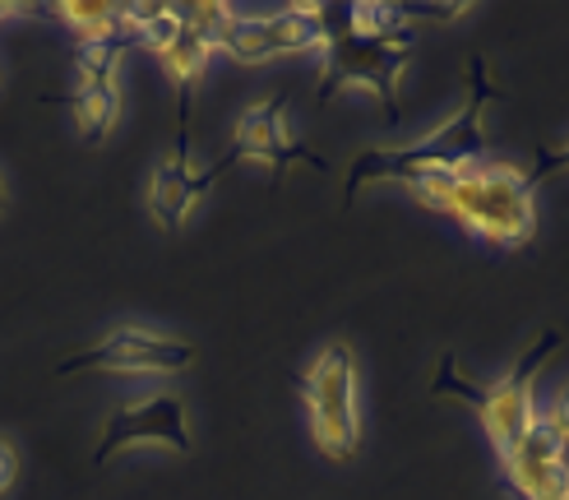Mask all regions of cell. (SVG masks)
I'll return each mask as SVG.
<instances>
[{"instance_id":"obj_1","label":"cell","mask_w":569,"mask_h":500,"mask_svg":"<svg viewBox=\"0 0 569 500\" xmlns=\"http://www.w3.org/2000/svg\"><path fill=\"white\" fill-rule=\"evenodd\" d=\"M500 98V83L487 66V56H472L468 66V98L459 102L453 117H445L431 134L412 139L398 149H366L348 167V186H343V204H352L361 186L371 181H426V177H459L468 167L487 162V107Z\"/></svg>"},{"instance_id":"obj_2","label":"cell","mask_w":569,"mask_h":500,"mask_svg":"<svg viewBox=\"0 0 569 500\" xmlns=\"http://www.w3.org/2000/svg\"><path fill=\"white\" fill-rule=\"evenodd\" d=\"M325 70L320 102H333L343 89L376 93L389 111V126L403 117V79L417 56V33L398 19V6H348L333 28H325Z\"/></svg>"},{"instance_id":"obj_3","label":"cell","mask_w":569,"mask_h":500,"mask_svg":"<svg viewBox=\"0 0 569 500\" xmlns=\"http://www.w3.org/2000/svg\"><path fill=\"white\" fill-rule=\"evenodd\" d=\"M532 172L519 162H477L459 177H426L408 190L417 204L453 218L468 237L491 250H523L537 237V200H532Z\"/></svg>"},{"instance_id":"obj_4","label":"cell","mask_w":569,"mask_h":500,"mask_svg":"<svg viewBox=\"0 0 569 500\" xmlns=\"http://www.w3.org/2000/svg\"><path fill=\"white\" fill-rule=\"evenodd\" d=\"M560 348V333L547 329L542 339H537L515 367H509V376L481 384L472 376L459 371V361L445 357L440 371L431 380V394L436 399H453V403H468L477 412L481 431H487V440L496 444V454H505L509 444H515L532 422H537V408H532V384H537V371L547 367V357Z\"/></svg>"},{"instance_id":"obj_5","label":"cell","mask_w":569,"mask_h":500,"mask_svg":"<svg viewBox=\"0 0 569 500\" xmlns=\"http://www.w3.org/2000/svg\"><path fill=\"white\" fill-rule=\"evenodd\" d=\"M310 436H316L320 454L352 459L361 444V403H357V352L348 343H329L316 352L310 371L301 380Z\"/></svg>"},{"instance_id":"obj_6","label":"cell","mask_w":569,"mask_h":500,"mask_svg":"<svg viewBox=\"0 0 569 500\" xmlns=\"http://www.w3.org/2000/svg\"><path fill=\"white\" fill-rule=\"evenodd\" d=\"M194 361V348L167 329L149 324H111L98 343L61 361V376L107 371V376H181Z\"/></svg>"},{"instance_id":"obj_7","label":"cell","mask_w":569,"mask_h":500,"mask_svg":"<svg viewBox=\"0 0 569 500\" xmlns=\"http://www.w3.org/2000/svg\"><path fill=\"white\" fill-rule=\"evenodd\" d=\"M130 450H172V454H190L194 440H190V422H186V403L177 394H144V399H130L102 422L98 436V450L93 463H111L117 454Z\"/></svg>"},{"instance_id":"obj_8","label":"cell","mask_w":569,"mask_h":500,"mask_svg":"<svg viewBox=\"0 0 569 500\" xmlns=\"http://www.w3.org/2000/svg\"><path fill=\"white\" fill-rule=\"evenodd\" d=\"M177 144L167 153L153 177H149V194H144V209L149 218L158 222L162 232H181L186 218L204 204V194L213 190V181L227 172V162L209 167V172H199L194 167V153H190V98H177Z\"/></svg>"},{"instance_id":"obj_9","label":"cell","mask_w":569,"mask_h":500,"mask_svg":"<svg viewBox=\"0 0 569 500\" xmlns=\"http://www.w3.org/2000/svg\"><path fill=\"white\" fill-rule=\"evenodd\" d=\"M325 14L329 6L310 0V6H282L273 14H241L232 28L227 56L241 66H264L278 56H297V51H325Z\"/></svg>"},{"instance_id":"obj_10","label":"cell","mask_w":569,"mask_h":500,"mask_svg":"<svg viewBox=\"0 0 569 500\" xmlns=\"http://www.w3.org/2000/svg\"><path fill=\"white\" fill-rule=\"evenodd\" d=\"M121 56H126V42L79 47L74 89L66 93V107L74 111V130L83 144H102L121 117Z\"/></svg>"},{"instance_id":"obj_11","label":"cell","mask_w":569,"mask_h":500,"mask_svg":"<svg viewBox=\"0 0 569 500\" xmlns=\"http://www.w3.org/2000/svg\"><path fill=\"white\" fill-rule=\"evenodd\" d=\"M500 482L515 500H569L565 440L542 417L500 454Z\"/></svg>"},{"instance_id":"obj_12","label":"cell","mask_w":569,"mask_h":500,"mask_svg":"<svg viewBox=\"0 0 569 500\" xmlns=\"http://www.w3.org/2000/svg\"><path fill=\"white\" fill-rule=\"evenodd\" d=\"M227 167L232 162H264L273 177H282L292 162H310L325 172V158L310 153L301 139L292 134V117H288V98H273V102H254L241 111V121L232 130V153L222 158Z\"/></svg>"},{"instance_id":"obj_13","label":"cell","mask_w":569,"mask_h":500,"mask_svg":"<svg viewBox=\"0 0 569 500\" xmlns=\"http://www.w3.org/2000/svg\"><path fill=\"white\" fill-rule=\"evenodd\" d=\"M51 14L61 19L79 47H111V42H126L130 47V19H126V6H51Z\"/></svg>"},{"instance_id":"obj_14","label":"cell","mask_w":569,"mask_h":500,"mask_svg":"<svg viewBox=\"0 0 569 500\" xmlns=\"http://www.w3.org/2000/svg\"><path fill=\"white\" fill-rule=\"evenodd\" d=\"M126 19H130V42L158 56L186 28V6H172V0H158V6H126Z\"/></svg>"},{"instance_id":"obj_15","label":"cell","mask_w":569,"mask_h":500,"mask_svg":"<svg viewBox=\"0 0 569 500\" xmlns=\"http://www.w3.org/2000/svg\"><path fill=\"white\" fill-rule=\"evenodd\" d=\"M209 47L199 42L190 28H181V33L167 42L162 51H158V61H162V70H167V79L177 83V98H190V89L199 83V74H204V66H209Z\"/></svg>"},{"instance_id":"obj_16","label":"cell","mask_w":569,"mask_h":500,"mask_svg":"<svg viewBox=\"0 0 569 500\" xmlns=\"http://www.w3.org/2000/svg\"><path fill=\"white\" fill-rule=\"evenodd\" d=\"M237 19H241V10H232V6H186V28L209 51H227Z\"/></svg>"},{"instance_id":"obj_17","label":"cell","mask_w":569,"mask_h":500,"mask_svg":"<svg viewBox=\"0 0 569 500\" xmlns=\"http://www.w3.org/2000/svg\"><path fill=\"white\" fill-rule=\"evenodd\" d=\"M542 422L569 444V380L556 389V399H551V408H547V417H542Z\"/></svg>"},{"instance_id":"obj_18","label":"cell","mask_w":569,"mask_h":500,"mask_svg":"<svg viewBox=\"0 0 569 500\" xmlns=\"http://www.w3.org/2000/svg\"><path fill=\"white\" fill-rule=\"evenodd\" d=\"M551 172H569V139H565V149H547V153H542L532 181H542V177H551Z\"/></svg>"},{"instance_id":"obj_19","label":"cell","mask_w":569,"mask_h":500,"mask_svg":"<svg viewBox=\"0 0 569 500\" xmlns=\"http://www.w3.org/2000/svg\"><path fill=\"white\" fill-rule=\"evenodd\" d=\"M19 478V454H14V444L0 440V491H10Z\"/></svg>"},{"instance_id":"obj_20","label":"cell","mask_w":569,"mask_h":500,"mask_svg":"<svg viewBox=\"0 0 569 500\" xmlns=\"http://www.w3.org/2000/svg\"><path fill=\"white\" fill-rule=\"evenodd\" d=\"M19 14H33V10H28V6H0V23H6V19H19Z\"/></svg>"},{"instance_id":"obj_21","label":"cell","mask_w":569,"mask_h":500,"mask_svg":"<svg viewBox=\"0 0 569 500\" xmlns=\"http://www.w3.org/2000/svg\"><path fill=\"white\" fill-rule=\"evenodd\" d=\"M0 209H6V181H0Z\"/></svg>"}]
</instances>
